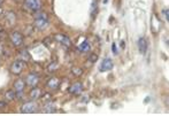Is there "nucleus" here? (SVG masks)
Instances as JSON below:
<instances>
[{"label": "nucleus", "instance_id": "obj_13", "mask_svg": "<svg viewBox=\"0 0 169 116\" xmlns=\"http://www.w3.org/2000/svg\"><path fill=\"white\" fill-rule=\"evenodd\" d=\"M24 86H25V84H24V82H23L22 79H19V81H16V82L14 83V88H15V90H16L17 92L23 91Z\"/></svg>", "mask_w": 169, "mask_h": 116}, {"label": "nucleus", "instance_id": "obj_5", "mask_svg": "<svg viewBox=\"0 0 169 116\" xmlns=\"http://www.w3.org/2000/svg\"><path fill=\"white\" fill-rule=\"evenodd\" d=\"M11 40L15 46H21L22 43H23V36H22V33L17 32V31L13 32L11 36Z\"/></svg>", "mask_w": 169, "mask_h": 116}, {"label": "nucleus", "instance_id": "obj_17", "mask_svg": "<svg viewBox=\"0 0 169 116\" xmlns=\"http://www.w3.org/2000/svg\"><path fill=\"white\" fill-rule=\"evenodd\" d=\"M56 68H58V63H56V62H52L49 66V71H54Z\"/></svg>", "mask_w": 169, "mask_h": 116}, {"label": "nucleus", "instance_id": "obj_4", "mask_svg": "<svg viewBox=\"0 0 169 116\" xmlns=\"http://www.w3.org/2000/svg\"><path fill=\"white\" fill-rule=\"evenodd\" d=\"M23 68H24V62L22 60H17L11 66V71L14 75H20L23 70Z\"/></svg>", "mask_w": 169, "mask_h": 116}, {"label": "nucleus", "instance_id": "obj_21", "mask_svg": "<svg viewBox=\"0 0 169 116\" xmlns=\"http://www.w3.org/2000/svg\"><path fill=\"white\" fill-rule=\"evenodd\" d=\"M112 50H113V53H114V54L117 53V48H116V44H115V43H113V45H112Z\"/></svg>", "mask_w": 169, "mask_h": 116}, {"label": "nucleus", "instance_id": "obj_19", "mask_svg": "<svg viewBox=\"0 0 169 116\" xmlns=\"http://www.w3.org/2000/svg\"><path fill=\"white\" fill-rule=\"evenodd\" d=\"M97 60H98V56L96 55V54H92V55H90V61H91V62H96Z\"/></svg>", "mask_w": 169, "mask_h": 116}, {"label": "nucleus", "instance_id": "obj_3", "mask_svg": "<svg viewBox=\"0 0 169 116\" xmlns=\"http://www.w3.org/2000/svg\"><path fill=\"white\" fill-rule=\"evenodd\" d=\"M25 6L33 12H38L42 8V1L40 0H25Z\"/></svg>", "mask_w": 169, "mask_h": 116}, {"label": "nucleus", "instance_id": "obj_12", "mask_svg": "<svg viewBox=\"0 0 169 116\" xmlns=\"http://www.w3.org/2000/svg\"><path fill=\"white\" fill-rule=\"evenodd\" d=\"M40 95H42V91L39 90L38 88H35L31 90V92H30V97L32 98V99H38V98H40Z\"/></svg>", "mask_w": 169, "mask_h": 116}, {"label": "nucleus", "instance_id": "obj_16", "mask_svg": "<svg viewBox=\"0 0 169 116\" xmlns=\"http://www.w3.org/2000/svg\"><path fill=\"white\" fill-rule=\"evenodd\" d=\"M5 97H6V99H8V100H13L14 98H15V93L13 92V91H7L5 94Z\"/></svg>", "mask_w": 169, "mask_h": 116}, {"label": "nucleus", "instance_id": "obj_20", "mask_svg": "<svg viewBox=\"0 0 169 116\" xmlns=\"http://www.w3.org/2000/svg\"><path fill=\"white\" fill-rule=\"evenodd\" d=\"M164 15L166 17V21H169V12L168 9H164Z\"/></svg>", "mask_w": 169, "mask_h": 116}, {"label": "nucleus", "instance_id": "obj_10", "mask_svg": "<svg viewBox=\"0 0 169 116\" xmlns=\"http://www.w3.org/2000/svg\"><path fill=\"white\" fill-rule=\"evenodd\" d=\"M55 39H56L58 41H60L61 44L66 45L67 47H69V46L71 45L69 38H68L67 36H63V35H56V36H55Z\"/></svg>", "mask_w": 169, "mask_h": 116}, {"label": "nucleus", "instance_id": "obj_25", "mask_svg": "<svg viewBox=\"0 0 169 116\" xmlns=\"http://www.w3.org/2000/svg\"><path fill=\"white\" fill-rule=\"evenodd\" d=\"M0 14H1V9H0Z\"/></svg>", "mask_w": 169, "mask_h": 116}, {"label": "nucleus", "instance_id": "obj_9", "mask_svg": "<svg viewBox=\"0 0 169 116\" xmlns=\"http://www.w3.org/2000/svg\"><path fill=\"white\" fill-rule=\"evenodd\" d=\"M138 48H139V52L142 54H145L146 51H147V41L145 38H139L138 40Z\"/></svg>", "mask_w": 169, "mask_h": 116}, {"label": "nucleus", "instance_id": "obj_1", "mask_svg": "<svg viewBox=\"0 0 169 116\" xmlns=\"http://www.w3.org/2000/svg\"><path fill=\"white\" fill-rule=\"evenodd\" d=\"M49 23V20H47V15L44 14V13H38L37 16L35 17V27L38 29H44Z\"/></svg>", "mask_w": 169, "mask_h": 116}, {"label": "nucleus", "instance_id": "obj_8", "mask_svg": "<svg viewBox=\"0 0 169 116\" xmlns=\"http://www.w3.org/2000/svg\"><path fill=\"white\" fill-rule=\"evenodd\" d=\"M83 91V85L82 83H74L73 85H71L70 88H69V92H70L71 94H79L82 93Z\"/></svg>", "mask_w": 169, "mask_h": 116}, {"label": "nucleus", "instance_id": "obj_6", "mask_svg": "<svg viewBox=\"0 0 169 116\" xmlns=\"http://www.w3.org/2000/svg\"><path fill=\"white\" fill-rule=\"evenodd\" d=\"M110 69H113V61L110 59H105L101 63V66L99 67L100 71H108Z\"/></svg>", "mask_w": 169, "mask_h": 116}, {"label": "nucleus", "instance_id": "obj_15", "mask_svg": "<svg viewBox=\"0 0 169 116\" xmlns=\"http://www.w3.org/2000/svg\"><path fill=\"white\" fill-rule=\"evenodd\" d=\"M97 12H98V6H97V1H96V0H92V4H91V15H92V17L96 16Z\"/></svg>", "mask_w": 169, "mask_h": 116}, {"label": "nucleus", "instance_id": "obj_11", "mask_svg": "<svg viewBox=\"0 0 169 116\" xmlns=\"http://www.w3.org/2000/svg\"><path fill=\"white\" fill-rule=\"evenodd\" d=\"M59 84H60L59 79L53 77V78H51L49 82H47V86H49V88H52V90H55V88H59Z\"/></svg>", "mask_w": 169, "mask_h": 116}, {"label": "nucleus", "instance_id": "obj_24", "mask_svg": "<svg viewBox=\"0 0 169 116\" xmlns=\"http://www.w3.org/2000/svg\"><path fill=\"white\" fill-rule=\"evenodd\" d=\"M2 2H4V0H0V5H1V4H2Z\"/></svg>", "mask_w": 169, "mask_h": 116}, {"label": "nucleus", "instance_id": "obj_22", "mask_svg": "<svg viewBox=\"0 0 169 116\" xmlns=\"http://www.w3.org/2000/svg\"><path fill=\"white\" fill-rule=\"evenodd\" d=\"M5 107H6V102L0 101V108H5Z\"/></svg>", "mask_w": 169, "mask_h": 116}, {"label": "nucleus", "instance_id": "obj_2", "mask_svg": "<svg viewBox=\"0 0 169 116\" xmlns=\"http://www.w3.org/2000/svg\"><path fill=\"white\" fill-rule=\"evenodd\" d=\"M21 111L22 113H25V114H32V113H36L38 111V106L35 102H25L22 106Z\"/></svg>", "mask_w": 169, "mask_h": 116}, {"label": "nucleus", "instance_id": "obj_23", "mask_svg": "<svg viewBox=\"0 0 169 116\" xmlns=\"http://www.w3.org/2000/svg\"><path fill=\"white\" fill-rule=\"evenodd\" d=\"M103 2H104V4H107V2H108V0H104Z\"/></svg>", "mask_w": 169, "mask_h": 116}, {"label": "nucleus", "instance_id": "obj_18", "mask_svg": "<svg viewBox=\"0 0 169 116\" xmlns=\"http://www.w3.org/2000/svg\"><path fill=\"white\" fill-rule=\"evenodd\" d=\"M73 72H74L75 75L78 76V75H81V74H82V70H81V69H77V68H74V69H73Z\"/></svg>", "mask_w": 169, "mask_h": 116}, {"label": "nucleus", "instance_id": "obj_7", "mask_svg": "<svg viewBox=\"0 0 169 116\" xmlns=\"http://www.w3.org/2000/svg\"><path fill=\"white\" fill-rule=\"evenodd\" d=\"M39 82V77L38 75H36V74H30V75H28L27 77V84L28 85H30V86H37V84Z\"/></svg>", "mask_w": 169, "mask_h": 116}, {"label": "nucleus", "instance_id": "obj_14", "mask_svg": "<svg viewBox=\"0 0 169 116\" xmlns=\"http://www.w3.org/2000/svg\"><path fill=\"white\" fill-rule=\"evenodd\" d=\"M90 44L87 43V41H84V43H82V44L78 46V50L81 51V52H89L90 51Z\"/></svg>", "mask_w": 169, "mask_h": 116}]
</instances>
